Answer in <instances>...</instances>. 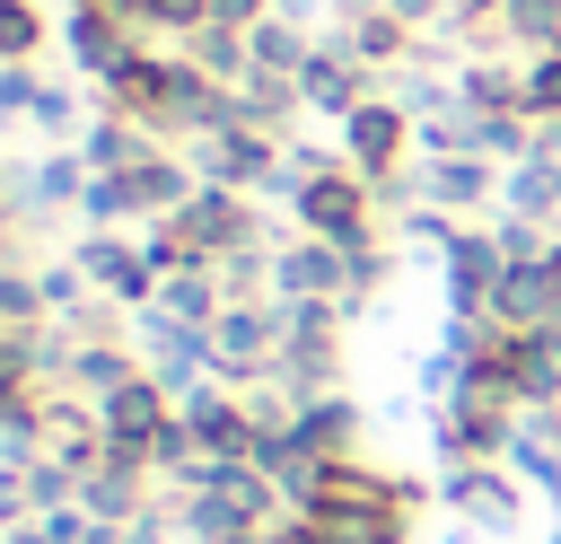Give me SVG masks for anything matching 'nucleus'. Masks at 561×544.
<instances>
[{
	"label": "nucleus",
	"instance_id": "7",
	"mask_svg": "<svg viewBox=\"0 0 561 544\" xmlns=\"http://www.w3.org/2000/svg\"><path fill=\"white\" fill-rule=\"evenodd\" d=\"M500 246L482 219H465L447 246H438V290H447V316H491V290H500Z\"/></svg>",
	"mask_w": 561,
	"mask_h": 544
},
{
	"label": "nucleus",
	"instance_id": "5",
	"mask_svg": "<svg viewBox=\"0 0 561 544\" xmlns=\"http://www.w3.org/2000/svg\"><path fill=\"white\" fill-rule=\"evenodd\" d=\"M438 500L465 526H482V535H517V518H526V483L508 465H447L438 474Z\"/></svg>",
	"mask_w": 561,
	"mask_h": 544
},
{
	"label": "nucleus",
	"instance_id": "10",
	"mask_svg": "<svg viewBox=\"0 0 561 544\" xmlns=\"http://www.w3.org/2000/svg\"><path fill=\"white\" fill-rule=\"evenodd\" d=\"M140 377H149V360H140L131 342H88V351L61 360V395H79V404H114V395L140 386Z\"/></svg>",
	"mask_w": 561,
	"mask_h": 544
},
{
	"label": "nucleus",
	"instance_id": "16",
	"mask_svg": "<svg viewBox=\"0 0 561 544\" xmlns=\"http://www.w3.org/2000/svg\"><path fill=\"white\" fill-rule=\"evenodd\" d=\"M526 114L535 123L561 114V53H526Z\"/></svg>",
	"mask_w": 561,
	"mask_h": 544
},
{
	"label": "nucleus",
	"instance_id": "11",
	"mask_svg": "<svg viewBox=\"0 0 561 544\" xmlns=\"http://www.w3.org/2000/svg\"><path fill=\"white\" fill-rule=\"evenodd\" d=\"M359 439H368V421H359L351 395H316V404H298V447H307V456H324V465H359Z\"/></svg>",
	"mask_w": 561,
	"mask_h": 544
},
{
	"label": "nucleus",
	"instance_id": "8",
	"mask_svg": "<svg viewBox=\"0 0 561 544\" xmlns=\"http://www.w3.org/2000/svg\"><path fill=\"white\" fill-rule=\"evenodd\" d=\"M342 281H351V254L342 246H324L307 228H289L272 246V298H342Z\"/></svg>",
	"mask_w": 561,
	"mask_h": 544
},
{
	"label": "nucleus",
	"instance_id": "4",
	"mask_svg": "<svg viewBox=\"0 0 561 544\" xmlns=\"http://www.w3.org/2000/svg\"><path fill=\"white\" fill-rule=\"evenodd\" d=\"M333 149H342V167L368 175V184H386V175H403V158H421V149H412V114H403L394 97H368L351 123H333Z\"/></svg>",
	"mask_w": 561,
	"mask_h": 544
},
{
	"label": "nucleus",
	"instance_id": "15",
	"mask_svg": "<svg viewBox=\"0 0 561 544\" xmlns=\"http://www.w3.org/2000/svg\"><path fill=\"white\" fill-rule=\"evenodd\" d=\"M44 35H61V26H44V9H35V0H9V9H0V53H9V61H35V53H44Z\"/></svg>",
	"mask_w": 561,
	"mask_h": 544
},
{
	"label": "nucleus",
	"instance_id": "13",
	"mask_svg": "<svg viewBox=\"0 0 561 544\" xmlns=\"http://www.w3.org/2000/svg\"><path fill=\"white\" fill-rule=\"evenodd\" d=\"M158 316H175V325H219V307H228V290H219V272L210 263H184V272H167L158 281V298H149Z\"/></svg>",
	"mask_w": 561,
	"mask_h": 544
},
{
	"label": "nucleus",
	"instance_id": "12",
	"mask_svg": "<svg viewBox=\"0 0 561 544\" xmlns=\"http://www.w3.org/2000/svg\"><path fill=\"white\" fill-rule=\"evenodd\" d=\"M79 509H88L96 526H131V518H149V509H158V483H149L140 465H114V456H105V465L79 483Z\"/></svg>",
	"mask_w": 561,
	"mask_h": 544
},
{
	"label": "nucleus",
	"instance_id": "1",
	"mask_svg": "<svg viewBox=\"0 0 561 544\" xmlns=\"http://www.w3.org/2000/svg\"><path fill=\"white\" fill-rule=\"evenodd\" d=\"M289 228H307V237H324V246L351 254V246H377V237H386V211H377L368 175L333 167V175H316V184L289 193Z\"/></svg>",
	"mask_w": 561,
	"mask_h": 544
},
{
	"label": "nucleus",
	"instance_id": "18",
	"mask_svg": "<svg viewBox=\"0 0 561 544\" xmlns=\"http://www.w3.org/2000/svg\"><path fill=\"white\" fill-rule=\"evenodd\" d=\"M272 9H280V0H210V26H245V35H254Z\"/></svg>",
	"mask_w": 561,
	"mask_h": 544
},
{
	"label": "nucleus",
	"instance_id": "6",
	"mask_svg": "<svg viewBox=\"0 0 561 544\" xmlns=\"http://www.w3.org/2000/svg\"><path fill=\"white\" fill-rule=\"evenodd\" d=\"M298 97H307L316 123H351L368 97H386V70H368V61L342 53V44H316V61L298 70Z\"/></svg>",
	"mask_w": 561,
	"mask_h": 544
},
{
	"label": "nucleus",
	"instance_id": "17",
	"mask_svg": "<svg viewBox=\"0 0 561 544\" xmlns=\"http://www.w3.org/2000/svg\"><path fill=\"white\" fill-rule=\"evenodd\" d=\"M35 97H44V70H35V61H9V70H0V105L26 123V114H35Z\"/></svg>",
	"mask_w": 561,
	"mask_h": 544
},
{
	"label": "nucleus",
	"instance_id": "14",
	"mask_svg": "<svg viewBox=\"0 0 561 544\" xmlns=\"http://www.w3.org/2000/svg\"><path fill=\"white\" fill-rule=\"evenodd\" d=\"M394 281V237H377V246H351V281H342V316H359L377 290Z\"/></svg>",
	"mask_w": 561,
	"mask_h": 544
},
{
	"label": "nucleus",
	"instance_id": "2",
	"mask_svg": "<svg viewBox=\"0 0 561 544\" xmlns=\"http://www.w3.org/2000/svg\"><path fill=\"white\" fill-rule=\"evenodd\" d=\"M61 254L79 263L88 290H105V298H123V307H149V298H158V263H149L140 228H70Z\"/></svg>",
	"mask_w": 561,
	"mask_h": 544
},
{
	"label": "nucleus",
	"instance_id": "9",
	"mask_svg": "<svg viewBox=\"0 0 561 544\" xmlns=\"http://www.w3.org/2000/svg\"><path fill=\"white\" fill-rule=\"evenodd\" d=\"M500 175L508 167H491V158H421V202L447 211V219H491Z\"/></svg>",
	"mask_w": 561,
	"mask_h": 544
},
{
	"label": "nucleus",
	"instance_id": "3",
	"mask_svg": "<svg viewBox=\"0 0 561 544\" xmlns=\"http://www.w3.org/2000/svg\"><path fill=\"white\" fill-rule=\"evenodd\" d=\"M280 149L289 140H272V132H254V123H228V132H210V140H193L184 158H193V175L202 184H219V193H280Z\"/></svg>",
	"mask_w": 561,
	"mask_h": 544
}]
</instances>
